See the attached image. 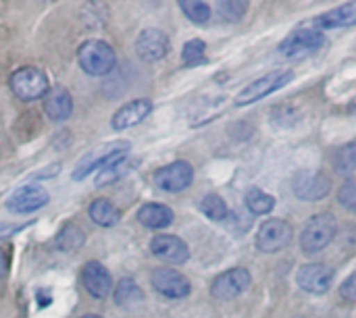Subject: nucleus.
Masks as SVG:
<instances>
[{
  "instance_id": "1",
  "label": "nucleus",
  "mask_w": 356,
  "mask_h": 318,
  "mask_svg": "<svg viewBox=\"0 0 356 318\" xmlns=\"http://www.w3.org/2000/svg\"><path fill=\"white\" fill-rule=\"evenodd\" d=\"M338 231V223L332 215L323 212V215H315L313 219L307 221L302 233H300V248L307 254H315L325 250L332 240L336 237Z\"/></svg>"
},
{
  "instance_id": "2",
  "label": "nucleus",
  "mask_w": 356,
  "mask_h": 318,
  "mask_svg": "<svg viewBox=\"0 0 356 318\" xmlns=\"http://www.w3.org/2000/svg\"><path fill=\"white\" fill-rule=\"evenodd\" d=\"M77 58H79V67L88 75H96V77L111 73L117 62L115 50L102 40H88L86 44H81Z\"/></svg>"
},
{
  "instance_id": "3",
  "label": "nucleus",
  "mask_w": 356,
  "mask_h": 318,
  "mask_svg": "<svg viewBox=\"0 0 356 318\" xmlns=\"http://www.w3.org/2000/svg\"><path fill=\"white\" fill-rule=\"evenodd\" d=\"M323 44H325L323 31H319L315 27H300L282 40L280 54L286 58H305V56H311L317 50H321Z\"/></svg>"
},
{
  "instance_id": "4",
  "label": "nucleus",
  "mask_w": 356,
  "mask_h": 318,
  "mask_svg": "<svg viewBox=\"0 0 356 318\" xmlns=\"http://www.w3.org/2000/svg\"><path fill=\"white\" fill-rule=\"evenodd\" d=\"M294 79V73L292 71H273V73H267L263 77H259L257 81L248 83L236 98V104L238 106H248L282 87H286L290 81Z\"/></svg>"
},
{
  "instance_id": "5",
  "label": "nucleus",
  "mask_w": 356,
  "mask_h": 318,
  "mask_svg": "<svg viewBox=\"0 0 356 318\" xmlns=\"http://www.w3.org/2000/svg\"><path fill=\"white\" fill-rule=\"evenodd\" d=\"M129 150V144L127 142H115V144H104L100 146L98 150L90 152L88 156H83L77 165V169L73 171V179H81L86 175H90L92 171L96 169H106L108 165L125 158Z\"/></svg>"
},
{
  "instance_id": "6",
  "label": "nucleus",
  "mask_w": 356,
  "mask_h": 318,
  "mask_svg": "<svg viewBox=\"0 0 356 318\" xmlns=\"http://www.w3.org/2000/svg\"><path fill=\"white\" fill-rule=\"evenodd\" d=\"M10 90L19 100H38L48 92V79L40 69L23 67L10 75Z\"/></svg>"
},
{
  "instance_id": "7",
  "label": "nucleus",
  "mask_w": 356,
  "mask_h": 318,
  "mask_svg": "<svg viewBox=\"0 0 356 318\" xmlns=\"http://www.w3.org/2000/svg\"><path fill=\"white\" fill-rule=\"evenodd\" d=\"M292 242V227L284 219H269L257 231V248L265 254H275L288 248Z\"/></svg>"
},
{
  "instance_id": "8",
  "label": "nucleus",
  "mask_w": 356,
  "mask_h": 318,
  "mask_svg": "<svg viewBox=\"0 0 356 318\" xmlns=\"http://www.w3.org/2000/svg\"><path fill=\"white\" fill-rule=\"evenodd\" d=\"M292 192L298 200L317 202L332 192V181L319 171H298L292 177Z\"/></svg>"
},
{
  "instance_id": "9",
  "label": "nucleus",
  "mask_w": 356,
  "mask_h": 318,
  "mask_svg": "<svg viewBox=\"0 0 356 318\" xmlns=\"http://www.w3.org/2000/svg\"><path fill=\"white\" fill-rule=\"evenodd\" d=\"M192 179H194V169L186 160H175V162H171L167 167H161L154 173L156 187L163 190V192H171V194L190 187Z\"/></svg>"
},
{
  "instance_id": "10",
  "label": "nucleus",
  "mask_w": 356,
  "mask_h": 318,
  "mask_svg": "<svg viewBox=\"0 0 356 318\" xmlns=\"http://www.w3.org/2000/svg\"><path fill=\"white\" fill-rule=\"evenodd\" d=\"M250 273L246 269H229L225 271L223 275H219L213 285H211V294L217 298V300H234L238 298L242 292L248 290L250 285Z\"/></svg>"
},
{
  "instance_id": "11",
  "label": "nucleus",
  "mask_w": 356,
  "mask_h": 318,
  "mask_svg": "<svg viewBox=\"0 0 356 318\" xmlns=\"http://www.w3.org/2000/svg\"><path fill=\"white\" fill-rule=\"evenodd\" d=\"M150 281H152V287L161 296L171 298V300H181V298L190 296V290H192L190 281L181 273H177L173 269H156V271H152Z\"/></svg>"
},
{
  "instance_id": "12",
  "label": "nucleus",
  "mask_w": 356,
  "mask_h": 318,
  "mask_svg": "<svg viewBox=\"0 0 356 318\" xmlns=\"http://www.w3.org/2000/svg\"><path fill=\"white\" fill-rule=\"evenodd\" d=\"M296 281L300 290H305L307 294L323 296L330 292L334 283V271L325 265H305L296 273Z\"/></svg>"
},
{
  "instance_id": "13",
  "label": "nucleus",
  "mask_w": 356,
  "mask_h": 318,
  "mask_svg": "<svg viewBox=\"0 0 356 318\" xmlns=\"http://www.w3.org/2000/svg\"><path fill=\"white\" fill-rule=\"evenodd\" d=\"M50 200L48 192L40 185H25L15 190L8 200H6V208L10 212H19V215H27L33 210H40L42 206H46Z\"/></svg>"
},
{
  "instance_id": "14",
  "label": "nucleus",
  "mask_w": 356,
  "mask_h": 318,
  "mask_svg": "<svg viewBox=\"0 0 356 318\" xmlns=\"http://www.w3.org/2000/svg\"><path fill=\"white\" fill-rule=\"evenodd\" d=\"M136 52L146 62L161 60L169 52V37H167V33L156 29V27L144 29L138 35V40H136Z\"/></svg>"
},
{
  "instance_id": "15",
  "label": "nucleus",
  "mask_w": 356,
  "mask_h": 318,
  "mask_svg": "<svg viewBox=\"0 0 356 318\" xmlns=\"http://www.w3.org/2000/svg\"><path fill=\"white\" fill-rule=\"evenodd\" d=\"M81 281H83V287L90 292V296L102 300L111 294L113 290V279H111V273L96 260H90L86 262L83 271H81Z\"/></svg>"
},
{
  "instance_id": "16",
  "label": "nucleus",
  "mask_w": 356,
  "mask_h": 318,
  "mask_svg": "<svg viewBox=\"0 0 356 318\" xmlns=\"http://www.w3.org/2000/svg\"><path fill=\"white\" fill-rule=\"evenodd\" d=\"M150 250L154 256H159L167 262H173V265H184L190 258L188 246L177 235H156L150 242Z\"/></svg>"
},
{
  "instance_id": "17",
  "label": "nucleus",
  "mask_w": 356,
  "mask_h": 318,
  "mask_svg": "<svg viewBox=\"0 0 356 318\" xmlns=\"http://www.w3.org/2000/svg\"><path fill=\"white\" fill-rule=\"evenodd\" d=\"M150 110H152L150 100H144V98H140V100H131V102H127L125 106H121V108L115 112V117H113L111 125H113V129H115V131L129 129V127H134V125L142 123V121L150 115Z\"/></svg>"
},
{
  "instance_id": "18",
  "label": "nucleus",
  "mask_w": 356,
  "mask_h": 318,
  "mask_svg": "<svg viewBox=\"0 0 356 318\" xmlns=\"http://www.w3.org/2000/svg\"><path fill=\"white\" fill-rule=\"evenodd\" d=\"M315 29H344L356 25V2H346L338 8H332L319 15L315 21Z\"/></svg>"
},
{
  "instance_id": "19",
  "label": "nucleus",
  "mask_w": 356,
  "mask_h": 318,
  "mask_svg": "<svg viewBox=\"0 0 356 318\" xmlns=\"http://www.w3.org/2000/svg\"><path fill=\"white\" fill-rule=\"evenodd\" d=\"M44 110H46V115H48L52 121H65V119H69L71 112H73L71 94H69L63 85L52 87V90L48 92V96H46Z\"/></svg>"
},
{
  "instance_id": "20",
  "label": "nucleus",
  "mask_w": 356,
  "mask_h": 318,
  "mask_svg": "<svg viewBox=\"0 0 356 318\" xmlns=\"http://www.w3.org/2000/svg\"><path fill=\"white\" fill-rule=\"evenodd\" d=\"M138 221L148 229H165L173 223V212L165 204H144L138 212Z\"/></svg>"
},
{
  "instance_id": "21",
  "label": "nucleus",
  "mask_w": 356,
  "mask_h": 318,
  "mask_svg": "<svg viewBox=\"0 0 356 318\" xmlns=\"http://www.w3.org/2000/svg\"><path fill=\"white\" fill-rule=\"evenodd\" d=\"M144 300V294L142 290L138 287V283L134 279H121L117 283V290H115V302L123 308H134L138 306L140 302Z\"/></svg>"
},
{
  "instance_id": "22",
  "label": "nucleus",
  "mask_w": 356,
  "mask_h": 318,
  "mask_svg": "<svg viewBox=\"0 0 356 318\" xmlns=\"http://www.w3.org/2000/svg\"><path fill=\"white\" fill-rule=\"evenodd\" d=\"M90 219L100 227H113L119 223V210L108 200H94L90 204Z\"/></svg>"
},
{
  "instance_id": "23",
  "label": "nucleus",
  "mask_w": 356,
  "mask_h": 318,
  "mask_svg": "<svg viewBox=\"0 0 356 318\" xmlns=\"http://www.w3.org/2000/svg\"><path fill=\"white\" fill-rule=\"evenodd\" d=\"M244 202H246L248 212H252V215H269L273 210V206H275V198L269 196L267 192L259 190V187L248 190Z\"/></svg>"
},
{
  "instance_id": "24",
  "label": "nucleus",
  "mask_w": 356,
  "mask_h": 318,
  "mask_svg": "<svg viewBox=\"0 0 356 318\" xmlns=\"http://www.w3.org/2000/svg\"><path fill=\"white\" fill-rule=\"evenodd\" d=\"M200 212L211 221H225L229 217V208L225 200L217 194H209L200 200Z\"/></svg>"
},
{
  "instance_id": "25",
  "label": "nucleus",
  "mask_w": 356,
  "mask_h": 318,
  "mask_svg": "<svg viewBox=\"0 0 356 318\" xmlns=\"http://www.w3.org/2000/svg\"><path fill=\"white\" fill-rule=\"evenodd\" d=\"M179 8L184 10V15L192 23L204 25L211 19V6L207 2H200V0H181L179 2Z\"/></svg>"
},
{
  "instance_id": "26",
  "label": "nucleus",
  "mask_w": 356,
  "mask_h": 318,
  "mask_svg": "<svg viewBox=\"0 0 356 318\" xmlns=\"http://www.w3.org/2000/svg\"><path fill=\"white\" fill-rule=\"evenodd\" d=\"M336 171L338 173H350L356 169V140L344 144L338 152H336Z\"/></svg>"
},
{
  "instance_id": "27",
  "label": "nucleus",
  "mask_w": 356,
  "mask_h": 318,
  "mask_svg": "<svg viewBox=\"0 0 356 318\" xmlns=\"http://www.w3.org/2000/svg\"><path fill=\"white\" fill-rule=\"evenodd\" d=\"M204 52H207V44L202 40H190L186 42L184 50H181V58L188 67L194 65H202L204 62Z\"/></svg>"
},
{
  "instance_id": "28",
  "label": "nucleus",
  "mask_w": 356,
  "mask_h": 318,
  "mask_svg": "<svg viewBox=\"0 0 356 318\" xmlns=\"http://www.w3.org/2000/svg\"><path fill=\"white\" fill-rule=\"evenodd\" d=\"M217 10L223 21H238L246 12V2H238V0L217 2Z\"/></svg>"
},
{
  "instance_id": "29",
  "label": "nucleus",
  "mask_w": 356,
  "mask_h": 318,
  "mask_svg": "<svg viewBox=\"0 0 356 318\" xmlns=\"http://www.w3.org/2000/svg\"><path fill=\"white\" fill-rule=\"evenodd\" d=\"M81 244H83V233L75 227H65L58 235V246L63 250H75Z\"/></svg>"
},
{
  "instance_id": "30",
  "label": "nucleus",
  "mask_w": 356,
  "mask_h": 318,
  "mask_svg": "<svg viewBox=\"0 0 356 318\" xmlns=\"http://www.w3.org/2000/svg\"><path fill=\"white\" fill-rule=\"evenodd\" d=\"M338 202H340L344 208L356 212V179H348V181L340 187V192H338Z\"/></svg>"
},
{
  "instance_id": "31",
  "label": "nucleus",
  "mask_w": 356,
  "mask_h": 318,
  "mask_svg": "<svg viewBox=\"0 0 356 318\" xmlns=\"http://www.w3.org/2000/svg\"><path fill=\"white\" fill-rule=\"evenodd\" d=\"M125 158H121V160H117V162H113V165H108L106 169H102V175L96 179V183L98 185H104V183H108V181H113L115 177H119L123 171H125Z\"/></svg>"
},
{
  "instance_id": "32",
  "label": "nucleus",
  "mask_w": 356,
  "mask_h": 318,
  "mask_svg": "<svg viewBox=\"0 0 356 318\" xmlns=\"http://www.w3.org/2000/svg\"><path fill=\"white\" fill-rule=\"evenodd\" d=\"M340 296L348 302H356V273H353L340 287Z\"/></svg>"
},
{
  "instance_id": "33",
  "label": "nucleus",
  "mask_w": 356,
  "mask_h": 318,
  "mask_svg": "<svg viewBox=\"0 0 356 318\" xmlns=\"http://www.w3.org/2000/svg\"><path fill=\"white\" fill-rule=\"evenodd\" d=\"M6 269H8V258H6L4 250H0V279L6 275Z\"/></svg>"
},
{
  "instance_id": "34",
  "label": "nucleus",
  "mask_w": 356,
  "mask_h": 318,
  "mask_svg": "<svg viewBox=\"0 0 356 318\" xmlns=\"http://www.w3.org/2000/svg\"><path fill=\"white\" fill-rule=\"evenodd\" d=\"M83 318H102V317H94V315H90V317H83Z\"/></svg>"
}]
</instances>
